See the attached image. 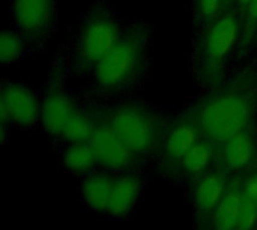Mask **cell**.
<instances>
[{"label":"cell","instance_id":"cell-1","mask_svg":"<svg viewBox=\"0 0 257 230\" xmlns=\"http://www.w3.org/2000/svg\"><path fill=\"white\" fill-rule=\"evenodd\" d=\"M257 111V74L241 71L203 96L188 113L200 136L221 145L251 128Z\"/></svg>","mask_w":257,"mask_h":230},{"label":"cell","instance_id":"cell-2","mask_svg":"<svg viewBox=\"0 0 257 230\" xmlns=\"http://www.w3.org/2000/svg\"><path fill=\"white\" fill-rule=\"evenodd\" d=\"M149 57V30L133 26L122 33L113 50L95 66V84L105 92L134 86L146 71Z\"/></svg>","mask_w":257,"mask_h":230},{"label":"cell","instance_id":"cell-3","mask_svg":"<svg viewBox=\"0 0 257 230\" xmlns=\"http://www.w3.org/2000/svg\"><path fill=\"white\" fill-rule=\"evenodd\" d=\"M242 14L226 9L206 24L196 53V71L205 84H221L226 63L241 38Z\"/></svg>","mask_w":257,"mask_h":230},{"label":"cell","instance_id":"cell-4","mask_svg":"<svg viewBox=\"0 0 257 230\" xmlns=\"http://www.w3.org/2000/svg\"><path fill=\"white\" fill-rule=\"evenodd\" d=\"M122 38L119 23L108 6L98 5L86 15L75 41L74 68L80 72L93 71Z\"/></svg>","mask_w":257,"mask_h":230},{"label":"cell","instance_id":"cell-5","mask_svg":"<svg viewBox=\"0 0 257 230\" xmlns=\"http://www.w3.org/2000/svg\"><path fill=\"white\" fill-rule=\"evenodd\" d=\"M107 124L136 157L151 154L163 134L158 116L140 105H123L111 110L107 114Z\"/></svg>","mask_w":257,"mask_h":230},{"label":"cell","instance_id":"cell-6","mask_svg":"<svg viewBox=\"0 0 257 230\" xmlns=\"http://www.w3.org/2000/svg\"><path fill=\"white\" fill-rule=\"evenodd\" d=\"M12 14L24 42L36 45L53 26L54 0H14Z\"/></svg>","mask_w":257,"mask_h":230},{"label":"cell","instance_id":"cell-7","mask_svg":"<svg viewBox=\"0 0 257 230\" xmlns=\"http://www.w3.org/2000/svg\"><path fill=\"white\" fill-rule=\"evenodd\" d=\"M77 111L78 110L74 101L62 89L57 77H53L41 104L42 128L51 136H62L66 125L77 114Z\"/></svg>","mask_w":257,"mask_h":230},{"label":"cell","instance_id":"cell-8","mask_svg":"<svg viewBox=\"0 0 257 230\" xmlns=\"http://www.w3.org/2000/svg\"><path fill=\"white\" fill-rule=\"evenodd\" d=\"M89 143L96 155L98 164L102 167L113 172H120L133 166L136 155L123 145L107 122L96 127Z\"/></svg>","mask_w":257,"mask_h":230},{"label":"cell","instance_id":"cell-9","mask_svg":"<svg viewBox=\"0 0 257 230\" xmlns=\"http://www.w3.org/2000/svg\"><path fill=\"white\" fill-rule=\"evenodd\" d=\"M0 101H3L12 116V122L18 127H33L41 118V105L36 95L15 83H5L0 93Z\"/></svg>","mask_w":257,"mask_h":230},{"label":"cell","instance_id":"cell-10","mask_svg":"<svg viewBox=\"0 0 257 230\" xmlns=\"http://www.w3.org/2000/svg\"><path fill=\"white\" fill-rule=\"evenodd\" d=\"M220 146H221V161L224 167L233 172L245 169L251 163L256 152V140L254 136L250 133V128L235 134Z\"/></svg>","mask_w":257,"mask_h":230},{"label":"cell","instance_id":"cell-11","mask_svg":"<svg viewBox=\"0 0 257 230\" xmlns=\"http://www.w3.org/2000/svg\"><path fill=\"white\" fill-rule=\"evenodd\" d=\"M142 181L136 175H123L114 179L107 214L114 218L126 217L136 206L142 194Z\"/></svg>","mask_w":257,"mask_h":230},{"label":"cell","instance_id":"cell-12","mask_svg":"<svg viewBox=\"0 0 257 230\" xmlns=\"http://www.w3.org/2000/svg\"><path fill=\"white\" fill-rule=\"evenodd\" d=\"M200 133L197 127L190 121H182L175 125L169 136L163 143L164 158L170 163H181V160L187 155V152L200 140Z\"/></svg>","mask_w":257,"mask_h":230},{"label":"cell","instance_id":"cell-13","mask_svg":"<svg viewBox=\"0 0 257 230\" xmlns=\"http://www.w3.org/2000/svg\"><path fill=\"white\" fill-rule=\"evenodd\" d=\"M227 178L221 172H214L205 175L194 191V205L197 211L203 215L215 211L217 205L226 194Z\"/></svg>","mask_w":257,"mask_h":230},{"label":"cell","instance_id":"cell-14","mask_svg":"<svg viewBox=\"0 0 257 230\" xmlns=\"http://www.w3.org/2000/svg\"><path fill=\"white\" fill-rule=\"evenodd\" d=\"M113 185L114 178L107 173L89 175L81 185V194L86 205L95 212H107Z\"/></svg>","mask_w":257,"mask_h":230},{"label":"cell","instance_id":"cell-15","mask_svg":"<svg viewBox=\"0 0 257 230\" xmlns=\"http://www.w3.org/2000/svg\"><path fill=\"white\" fill-rule=\"evenodd\" d=\"M242 203V193L239 190H230L224 194L214 212V227L215 230L238 229L239 211Z\"/></svg>","mask_w":257,"mask_h":230},{"label":"cell","instance_id":"cell-16","mask_svg":"<svg viewBox=\"0 0 257 230\" xmlns=\"http://www.w3.org/2000/svg\"><path fill=\"white\" fill-rule=\"evenodd\" d=\"M63 166L72 173H89L98 164L96 155L90 146V143H71L63 155H62Z\"/></svg>","mask_w":257,"mask_h":230},{"label":"cell","instance_id":"cell-17","mask_svg":"<svg viewBox=\"0 0 257 230\" xmlns=\"http://www.w3.org/2000/svg\"><path fill=\"white\" fill-rule=\"evenodd\" d=\"M215 146L217 145H214L212 142L202 137L187 152V155L181 160V163H179L181 169L188 175H200V173H203L211 166V163L214 161Z\"/></svg>","mask_w":257,"mask_h":230},{"label":"cell","instance_id":"cell-18","mask_svg":"<svg viewBox=\"0 0 257 230\" xmlns=\"http://www.w3.org/2000/svg\"><path fill=\"white\" fill-rule=\"evenodd\" d=\"M96 127L98 125H95L87 114L77 111V114L66 125L62 137L69 143H87L92 139Z\"/></svg>","mask_w":257,"mask_h":230},{"label":"cell","instance_id":"cell-19","mask_svg":"<svg viewBox=\"0 0 257 230\" xmlns=\"http://www.w3.org/2000/svg\"><path fill=\"white\" fill-rule=\"evenodd\" d=\"M26 42L20 33L12 30H3L0 36V63L9 65L23 57Z\"/></svg>","mask_w":257,"mask_h":230},{"label":"cell","instance_id":"cell-20","mask_svg":"<svg viewBox=\"0 0 257 230\" xmlns=\"http://www.w3.org/2000/svg\"><path fill=\"white\" fill-rule=\"evenodd\" d=\"M242 32H241V45L247 48L257 35V0H250L244 14Z\"/></svg>","mask_w":257,"mask_h":230},{"label":"cell","instance_id":"cell-21","mask_svg":"<svg viewBox=\"0 0 257 230\" xmlns=\"http://www.w3.org/2000/svg\"><path fill=\"white\" fill-rule=\"evenodd\" d=\"M196 15L205 26L215 20L224 9V0H194Z\"/></svg>","mask_w":257,"mask_h":230},{"label":"cell","instance_id":"cell-22","mask_svg":"<svg viewBox=\"0 0 257 230\" xmlns=\"http://www.w3.org/2000/svg\"><path fill=\"white\" fill-rule=\"evenodd\" d=\"M257 224V205L242 193V203L239 211V220H238V229L239 230H253Z\"/></svg>","mask_w":257,"mask_h":230},{"label":"cell","instance_id":"cell-23","mask_svg":"<svg viewBox=\"0 0 257 230\" xmlns=\"http://www.w3.org/2000/svg\"><path fill=\"white\" fill-rule=\"evenodd\" d=\"M247 197H250L257 205V173H254L251 178L247 179V182L244 184V191H242Z\"/></svg>","mask_w":257,"mask_h":230},{"label":"cell","instance_id":"cell-24","mask_svg":"<svg viewBox=\"0 0 257 230\" xmlns=\"http://www.w3.org/2000/svg\"><path fill=\"white\" fill-rule=\"evenodd\" d=\"M233 2H236V0H224V9H229V6H230Z\"/></svg>","mask_w":257,"mask_h":230},{"label":"cell","instance_id":"cell-25","mask_svg":"<svg viewBox=\"0 0 257 230\" xmlns=\"http://www.w3.org/2000/svg\"><path fill=\"white\" fill-rule=\"evenodd\" d=\"M238 230H239V229H238Z\"/></svg>","mask_w":257,"mask_h":230}]
</instances>
